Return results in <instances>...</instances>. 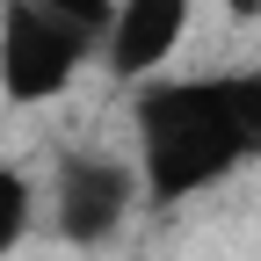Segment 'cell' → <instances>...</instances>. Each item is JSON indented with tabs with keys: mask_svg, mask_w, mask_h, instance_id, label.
<instances>
[{
	"mask_svg": "<svg viewBox=\"0 0 261 261\" xmlns=\"http://www.w3.org/2000/svg\"><path fill=\"white\" fill-rule=\"evenodd\" d=\"M130 130H138L145 203L174 211L261 160V65L152 73L130 87Z\"/></svg>",
	"mask_w": 261,
	"mask_h": 261,
	"instance_id": "6da1fadb",
	"label": "cell"
},
{
	"mask_svg": "<svg viewBox=\"0 0 261 261\" xmlns=\"http://www.w3.org/2000/svg\"><path fill=\"white\" fill-rule=\"evenodd\" d=\"M225 15H232V22H254V15H261V0H225Z\"/></svg>",
	"mask_w": 261,
	"mask_h": 261,
	"instance_id": "52a82bcc",
	"label": "cell"
},
{
	"mask_svg": "<svg viewBox=\"0 0 261 261\" xmlns=\"http://www.w3.org/2000/svg\"><path fill=\"white\" fill-rule=\"evenodd\" d=\"M189 15L196 0H116V22H109V44H102V65L116 80H152L189 37Z\"/></svg>",
	"mask_w": 261,
	"mask_h": 261,
	"instance_id": "277c9868",
	"label": "cell"
},
{
	"mask_svg": "<svg viewBox=\"0 0 261 261\" xmlns=\"http://www.w3.org/2000/svg\"><path fill=\"white\" fill-rule=\"evenodd\" d=\"M44 15L65 22L87 51H102V44H109V22H116V0H44Z\"/></svg>",
	"mask_w": 261,
	"mask_h": 261,
	"instance_id": "8992f818",
	"label": "cell"
},
{
	"mask_svg": "<svg viewBox=\"0 0 261 261\" xmlns=\"http://www.w3.org/2000/svg\"><path fill=\"white\" fill-rule=\"evenodd\" d=\"M29 225H37V181L22 167H0V254H15Z\"/></svg>",
	"mask_w": 261,
	"mask_h": 261,
	"instance_id": "5b68a950",
	"label": "cell"
},
{
	"mask_svg": "<svg viewBox=\"0 0 261 261\" xmlns=\"http://www.w3.org/2000/svg\"><path fill=\"white\" fill-rule=\"evenodd\" d=\"M138 203H145V189H138V167H130V160H109V152H65L58 160V181H51L58 240L102 247V240L123 232V218Z\"/></svg>",
	"mask_w": 261,
	"mask_h": 261,
	"instance_id": "3957f363",
	"label": "cell"
},
{
	"mask_svg": "<svg viewBox=\"0 0 261 261\" xmlns=\"http://www.w3.org/2000/svg\"><path fill=\"white\" fill-rule=\"evenodd\" d=\"M80 65H87V44L44 15V0H8L0 8V94L15 109L58 102Z\"/></svg>",
	"mask_w": 261,
	"mask_h": 261,
	"instance_id": "7a4b0ae2",
	"label": "cell"
}]
</instances>
